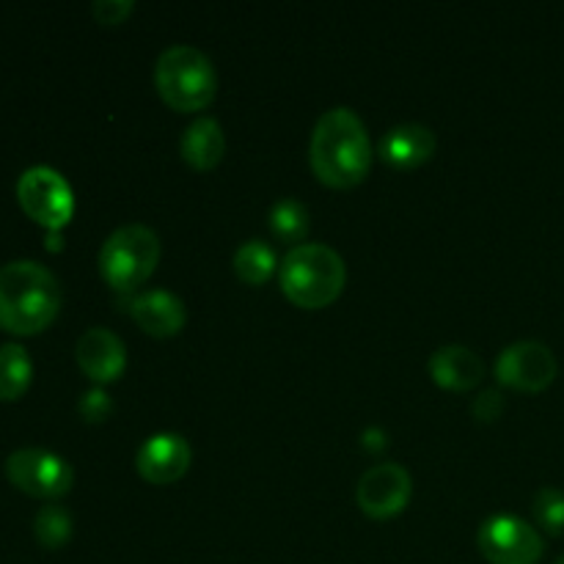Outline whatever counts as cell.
Wrapping results in <instances>:
<instances>
[{"mask_svg": "<svg viewBox=\"0 0 564 564\" xmlns=\"http://www.w3.org/2000/svg\"><path fill=\"white\" fill-rule=\"evenodd\" d=\"M314 174L330 187H352L364 182L372 165V143L356 110H325L314 124L308 147Z\"/></svg>", "mask_w": 564, "mask_h": 564, "instance_id": "1", "label": "cell"}, {"mask_svg": "<svg viewBox=\"0 0 564 564\" xmlns=\"http://www.w3.org/2000/svg\"><path fill=\"white\" fill-rule=\"evenodd\" d=\"M61 308V284L44 264L17 259L0 268V328L33 336L47 328Z\"/></svg>", "mask_w": 564, "mask_h": 564, "instance_id": "2", "label": "cell"}, {"mask_svg": "<svg viewBox=\"0 0 564 564\" xmlns=\"http://www.w3.org/2000/svg\"><path fill=\"white\" fill-rule=\"evenodd\" d=\"M345 259L323 242L292 246L281 262V290L301 308H323L334 303L345 290Z\"/></svg>", "mask_w": 564, "mask_h": 564, "instance_id": "3", "label": "cell"}, {"mask_svg": "<svg viewBox=\"0 0 564 564\" xmlns=\"http://www.w3.org/2000/svg\"><path fill=\"white\" fill-rule=\"evenodd\" d=\"M154 86L171 108L191 113L207 108L215 99L218 72L202 50L191 44H174L163 50L154 64Z\"/></svg>", "mask_w": 564, "mask_h": 564, "instance_id": "4", "label": "cell"}, {"mask_svg": "<svg viewBox=\"0 0 564 564\" xmlns=\"http://www.w3.org/2000/svg\"><path fill=\"white\" fill-rule=\"evenodd\" d=\"M160 237L143 224L119 226L99 251V273L116 292H132L154 273Z\"/></svg>", "mask_w": 564, "mask_h": 564, "instance_id": "5", "label": "cell"}, {"mask_svg": "<svg viewBox=\"0 0 564 564\" xmlns=\"http://www.w3.org/2000/svg\"><path fill=\"white\" fill-rule=\"evenodd\" d=\"M17 198H20L22 209L36 224L47 226L50 231L64 229L75 213V196H72L69 182L50 165H33V169L22 171L20 182H17Z\"/></svg>", "mask_w": 564, "mask_h": 564, "instance_id": "6", "label": "cell"}, {"mask_svg": "<svg viewBox=\"0 0 564 564\" xmlns=\"http://www.w3.org/2000/svg\"><path fill=\"white\" fill-rule=\"evenodd\" d=\"M477 543L490 564H538L545 551L543 534L518 516H490L479 527Z\"/></svg>", "mask_w": 564, "mask_h": 564, "instance_id": "7", "label": "cell"}, {"mask_svg": "<svg viewBox=\"0 0 564 564\" xmlns=\"http://www.w3.org/2000/svg\"><path fill=\"white\" fill-rule=\"evenodd\" d=\"M6 477L11 485L36 499H58L75 485V471L64 457L47 449H17L6 460Z\"/></svg>", "mask_w": 564, "mask_h": 564, "instance_id": "8", "label": "cell"}, {"mask_svg": "<svg viewBox=\"0 0 564 564\" xmlns=\"http://www.w3.org/2000/svg\"><path fill=\"white\" fill-rule=\"evenodd\" d=\"M560 364L551 352L549 345L543 341H516V345L505 347L496 358V378L499 383L510 386V389L527 391V394H540L554 383Z\"/></svg>", "mask_w": 564, "mask_h": 564, "instance_id": "9", "label": "cell"}, {"mask_svg": "<svg viewBox=\"0 0 564 564\" xmlns=\"http://www.w3.org/2000/svg\"><path fill=\"white\" fill-rule=\"evenodd\" d=\"M411 496L413 479L408 468H402L400 463H378L369 471H364L356 488L358 507L369 518H378V521L400 516L408 507V501H411Z\"/></svg>", "mask_w": 564, "mask_h": 564, "instance_id": "10", "label": "cell"}, {"mask_svg": "<svg viewBox=\"0 0 564 564\" xmlns=\"http://www.w3.org/2000/svg\"><path fill=\"white\" fill-rule=\"evenodd\" d=\"M193 449L185 435L180 433H158L143 441L135 455L138 474L152 485H171L191 468Z\"/></svg>", "mask_w": 564, "mask_h": 564, "instance_id": "11", "label": "cell"}, {"mask_svg": "<svg viewBox=\"0 0 564 564\" xmlns=\"http://www.w3.org/2000/svg\"><path fill=\"white\" fill-rule=\"evenodd\" d=\"M77 364L94 383H113L127 367V347L113 330L88 328L77 339Z\"/></svg>", "mask_w": 564, "mask_h": 564, "instance_id": "12", "label": "cell"}, {"mask_svg": "<svg viewBox=\"0 0 564 564\" xmlns=\"http://www.w3.org/2000/svg\"><path fill=\"white\" fill-rule=\"evenodd\" d=\"M435 147V132L424 124H400L391 127L378 143V154L394 169H416V165L427 163L433 158Z\"/></svg>", "mask_w": 564, "mask_h": 564, "instance_id": "13", "label": "cell"}, {"mask_svg": "<svg viewBox=\"0 0 564 564\" xmlns=\"http://www.w3.org/2000/svg\"><path fill=\"white\" fill-rule=\"evenodd\" d=\"M130 314L147 334L152 336H176L185 328V303L165 290L143 292V295L132 297Z\"/></svg>", "mask_w": 564, "mask_h": 564, "instance_id": "14", "label": "cell"}, {"mask_svg": "<svg viewBox=\"0 0 564 564\" xmlns=\"http://www.w3.org/2000/svg\"><path fill=\"white\" fill-rule=\"evenodd\" d=\"M430 375L449 391H468L482 380L485 361L466 345H444L430 356Z\"/></svg>", "mask_w": 564, "mask_h": 564, "instance_id": "15", "label": "cell"}, {"mask_svg": "<svg viewBox=\"0 0 564 564\" xmlns=\"http://www.w3.org/2000/svg\"><path fill=\"white\" fill-rule=\"evenodd\" d=\"M182 158L198 171H209L224 160L226 152V138L220 130L218 119L213 116H202L193 121L185 132H182Z\"/></svg>", "mask_w": 564, "mask_h": 564, "instance_id": "16", "label": "cell"}, {"mask_svg": "<svg viewBox=\"0 0 564 564\" xmlns=\"http://www.w3.org/2000/svg\"><path fill=\"white\" fill-rule=\"evenodd\" d=\"M31 378L33 364L25 347L17 345V341L0 345V400H20L28 386H31Z\"/></svg>", "mask_w": 564, "mask_h": 564, "instance_id": "17", "label": "cell"}, {"mask_svg": "<svg viewBox=\"0 0 564 564\" xmlns=\"http://www.w3.org/2000/svg\"><path fill=\"white\" fill-rule=\"evenodd\" d=\"M275 268H279V259L268 242L248 240L235 251V273L246 284H264Z\"/></svg>", "mask_w": 564, "mask_h": 564, "instance_id": "18", "label": "cell"}, {"mask_svg": "<svg viewBox=\"0 0 564 564\" xmlns=\"http://www.w3.org/2000/svg\"><path fill=\"white\" fill-rule=\"evenodd\" d=\"M270 229L279 240L301 246L303 237L308 235V209L297 198H279L270 209Z\"/></svg>", "mask_w": 564, "mask_h": 564, "instance_id": "19", "label": "cell"}, {"mask_svg": "<svg viewBox=\"0 0 564 564\" xmlns=\"http://www.w3.org/2000/svg\"><path fill=\"white\" fill-rule=\"evenodd\" d=\"M33 532H36V540L44 549H61V545L69 543L72 538V516L58 505L42 507L36 521H33Z\"/></svg>", "mask_w": 564, "mask_h": 564, "instance_id": "20", "label": "cell"}, {"mask_svg": "<svg viewBox=\"0 0 564 564\" xmlns=\"http://www.w3.org/2000/svg\"><path fill=\"white\" fill-rule=\"evenodd\" d=\"M534 521L540 523V529H545L549 534H562L564 532V494L556 488H540L538 496L532 501Z\"/></svg>", "mask_w": 564, "mask_h": 564, "instance_id": "21", "label": "cell"}, {"mask_svg": "<svg viewBox=\"0 0 564 564\" xmlns=\"http://www.w3.org/2000/svg\"><path fill=\"white\" fill-rule=\"evenodd\" d=\"M77 411H80V416L86 419L88 424H99V422H105L110 413H113V400H110V397L97 386V389L86 391V394L80 397V405H77Z\"/></svg>", "mask_w": 564, "mask_h": 564, "instance_id": "22", "label": "cell"}, {"mask_svg": "<svg viewBox=\"0 0 564 564\" xmlns=\"http://www.w3.org/2000/svg\"><path fill=\"white\" fill-rule=\"evenodd\" d=\"M132 9H135L132 0H97V3L91 6L94 17H97L99 22H105V25H116V22L124 20L127 14H132Z\"/></svg>", "mask_w": 564, "mask_h": 564, "instance_id": "23", "label": "cell"}, {"mask_svg": "<svg viewBox=\"0 0 564 564\" xmlns=\"http://www.w3.org/2000/svg\"><path fill=\"white\" fill-rule=\"evenodd\" d=\"M501 411H505V397L496 389L482 391V394L474 400V416H477L479 422H494V419H499Z\"/></svg>", "mask_w": 564, "mask_h": 564, "instance_id": "24", "label": "cell"}, {"mask_svg": "<svg viewBox=\"0 0 564 564\" xmlns=\"http://www.w3.org/2000/svg\"><path fill=\"white\" fill-rule=\"evenodd\" d=\"M554 564H564V556H560V560H556Z\"/></svg>", "mask_w": 564, "mask_h": 564, "instance_id": "25", "label": "cell"}]
</instances>
